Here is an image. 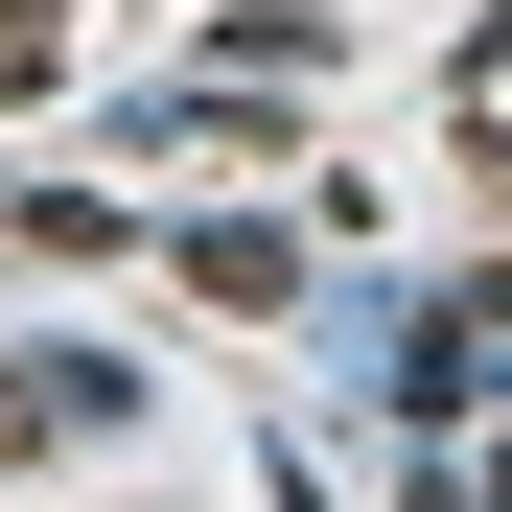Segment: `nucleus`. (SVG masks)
<instances>
[{"label":"nucleus","mask_w":512,"mask_h":512,"mask_svg":"<svg viewBox=\"0 0 512 512\" xmlns=\"http://www.w3.org/2000/svg\"><path fill=\"white\" fill-rule=\"evenodd\" d=\"M210 70H233V94H280V70H326V0H233V24H210Z\"/></svg>","instance_id":"nucleus-3"},{"label":"nucleus","mask_w":512,"mask_h":512,"mask_svg":"<svg viewBox=\"0 0 512 512\" xmlns=\"http://www.w3.org/2000/svg\"><path fill=\"white\" fill-rule=\"evenodd\" d=\"M187 280H210V303H303V233H280V210H210Z\"/></svg>","instance_id":"nucleus-2"},{"label":"nucleus","mask_w":512,"mask_h":512,"mask_svg":"<svg viewBox=\"0 0 512 512\" xmlns=\"http://www.w3.org/2000/svg\"><path fill=\"white\" fill-rule=\"evenodd\" d=\"M47 70H70V24H47V0H0V94H47Z\"/></svg>","instance_id":"nucleus-4"},{"label":"nucleus","mask_w":512,"mask_h":512,"mask_svg":"<svg viewBox=\"0 0 512 512\" xmlns=\"http://www.w3.org/2000/svg\"><path fill=\"white\" fill-rule=\"evenodd\" d=\"M70 443H140V373L117 350H0V466H70Z\"/></svg>","instance_id":"nucleus-1"}]
</instances>
